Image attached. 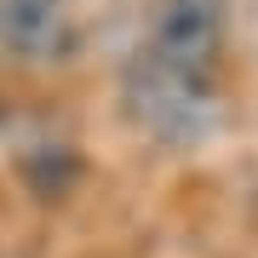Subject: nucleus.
I'll list each match as a JSON object with an SVG mask.
<instances>
[{
  "instance_id": "nucleus-1",
  "label": "nucleus",
  "mask_w": 258,
  "mask_h": 258,
  "mask_svg": "<svg viewBox=\"0 0 258 258\" xmlns=\"http://www.w3.org/2000/svg\"><path fill=\"white\" fill-rule=\"evenodd\" d=\"M120 109L126 120L166 149H195L224 126V92L218 75H195L178 63L138 52L120 69Z\"/></svg>"
},
{
  "instance_id": "nucleus-2",
  "label": "nucleus",
  "mask_w": 258,
  "mask_h": 258,
  "mask_svg": "<svg viewBox=\"0 0 258 258\" xmlns=\"http://www.w3.org/2000/svg\"><path fill=\"white\" fill-rule=\"evenodd\" d=\"M224 40H230V0H155L138 52L195 75H218Z\"/></svg>"
},
{
  "instance_id": "nucleus-3",
  "label": "nucleus",
  "mask_w": 258,
  "mask_h": 258,
  "mask_svg": "<svg viewBox=\"0 0 258 258\" xmlns=\"http://www.w3.org/2000/svg\"><path fill=\"white\" fill-rule=\"evenodd\" d=\"M0 46L23 63H63L75 52L69 0H0Z\"/></svg>"
}]
</instances>
